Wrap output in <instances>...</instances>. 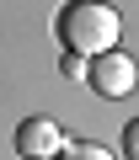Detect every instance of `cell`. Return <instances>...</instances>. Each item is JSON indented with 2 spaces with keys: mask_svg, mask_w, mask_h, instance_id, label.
Instances as JSON below:
<instances>
[{
  "mask_svg": "<svg viewBox=\"0 0 139 160\" xmlns=\"http://www.w3.org/2000/svg\"><path fill=\"white\" fill-rule=\"evenodd\" d=\"M118 11L107 6V0H70V6L59 11L54 32L64 43V53H75V59H102L118 48Z\"/></svg>",
  "mask_w": 139,
  "mask_h": 160,
  "instance_id": "1",
  "label": "cell"
},
{
  "mask_svg": "<svg viewBox=\"0 0 139 160\" xmlns=\"http://www.w3.org/2000/svg\"><path fill=\"white\" fill-rule=\"evenodd\" d=\"M86 80H91V91H96V96L118 102V96H128V91L139 86V64H134L128 53H118V48H112V53L91 59V75H86Z\"/></svg>",
  "mask_w": 139,
  "mask_h": 160,
  "instance_id": "2",
  "label": "cell"
},
{
  "mask_svg": "<svg viewBox=\"0 0 139 160\" xmlns=\"http://www.w3.org/2000/svg\"><path fill=\"white\" fill-rule=\"evenodd\" d=\"M118 149H123V160H139V118L123 128V139H118Z\"/></svg>",
  "mask_w": 139,
  "mask_h": 160,
  "instance_id": "5",
  "label": "cell"
},
{
  "mask_svg": "<svg viewBox=\"0 0 139 160\" xmlns=\"http://www.w3.org/2000/svg\"><path fill=\"white\" fill-rule=\"evenodd\" d=\"M59 160H118V155H112L107 144H91V139H86V144H64Z\"/></svg>",
  "mask_w": 139,
  "mask_h": 160,
  "instance_id": "4",
  "label": "cell"
},
{
  "mask_svg": "<svg viewBox=\"0 0 139 160\" xmlns=\"http://www.w3.org/2000/svg\"><path fill=\"white\" fill-rule=\"evenodd\" d=\"M59 69H64L70 80H86V75H91V59H75V53H64V64H59Z\"/></svg>",
  "mask_w": 139,
  "mask_h": 160,
  "instance_id": "6",
  "label": "cell"
},
{
  "mask_svg": "<svg viewBox=\"0 0 139 160\" xmlns=\"http://www.w3.org/2000/svg\"><path fill=\"white\" fill-rule=\"evenodd\" d=\"M16 149H22V160H54L64 149V133H59L54 118H22L16 123Z\"/></svg>",
  "mask_w": 139,
  "mask_h": 160,
  "instance_id": "3",
  "label": "cell"
}]
</instances>
